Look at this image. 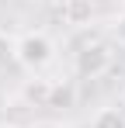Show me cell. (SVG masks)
Instances as JSON below:
<instances>
[{"label":"cell","mask_w":125,"mask_h":128,"mask_svg":"<svg viewBox=\"0 0 125 128\" xmlns=\"http://www.w3.org/2000/svg\"><path fill=\"white\" fill-rule=\"evenodd\" d=\"M14 59L24 69L38 73V69H45V66L56 59V45H52V38L45 31H24L18 42H14Z\"/></svg>","instance_id":"obj_1"},{"label":"cell","mask_w":125,"mask_h":128,"mask_svg":"<svg viewBox=\"0 0 125 128\" xmlns=\"http://www.w3.org/2000/svg\"><path fill=\"white\" fill-rule=\"evenodd\" d=\"M73 66H77V73H80L83 80H97V76H104L111 69V48L101 45V42L83 45L80 52H77V59H73Z\"/></svg>","instance_id":"obj_2"},{"label":"cell","mask_w":125,"mask_h":128,"mask_svg":"<svg viewBox=\"0 0 125 128\" xmlns=\"http://www.w3.org/2000/svg\"><path fill=\"white\" fill-rule=\"evenodd\" d=\"M59 18L70 28H83L94 18V0H59Z\"/></svg>","instance_id":"obj_3"},{"label":"cell","mask_w":125,"mask_h":128,"mask_svg":"<svg viewBox=\"0 0 125 128\" xmlns=\"http://www.w3.org/2000/svg\"><path fill=\"white\" fill-rule=\"evenodd\" d=\"M90 128H125V114L118 107H101L94 114V125Z\"/></svg>","instance_id":"obj_4"},{"label":"cell","mask_w":125,"mask_h":128,"mask_svg":"<svg viewBox=\"0 0 125 128\" xmlns=\"http://www.w3.org/2000/svg\"><path fill=\"white\" fill-rule=\"evenodd\" d=\"M49 107H70L73 104V86L70 83H49V100H45Z\"/></svg>","instance_id":"obj_5"},{"label":"cell","mask_w":125,"mask_h":128,"mask_svg":"<svg viewBox=\"0 0 125 128\" xmlns=\"http://www.w3.org/2000/svg\"><path fill=\"white\" fill-rule=\"evenodd\" d=\"M115 35H118V38H122V42H125V14H122V18H118V24H115Z\"/></svg>","instance_id":"obj_6"},{"label":"cell","mask_w":125,"mask_h":128,"mask_svg":"<svg viewBox=\"0 0 125 128\" xmlns=\"http://www.w3.org/2000/svg\"><path fill=\"white\" fill-rule=\"evenodd\" d=\"M35 128H62V125H56V121H42V125H35Z\"/></svg>","instance_id":"obj_7"},{"label":"cell","mask_w":125,"mask_h":128,"mask_svg":"<svg viewBox=\"0 0 125 128\" xmlns=\"http://www.w3.org/2000/svg\"><path fill=\"white\" fill-rule=\"evenodd\" d=\"M122 10H125V0H122Z\"/></svg>","instance_id":"obj_8"}]
</instances>
